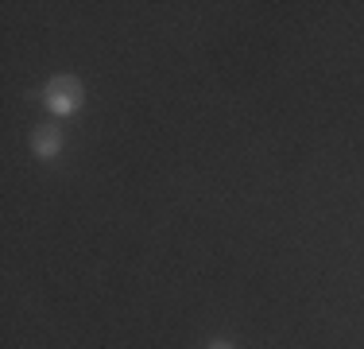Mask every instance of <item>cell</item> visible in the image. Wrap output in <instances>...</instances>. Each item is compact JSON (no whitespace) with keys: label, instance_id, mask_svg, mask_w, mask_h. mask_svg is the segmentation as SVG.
<instances>
[{"label":"cell","instance_id":"cell-2","mask_svg":"<svg viewBox=\"0 0 364 349\" xmlns=\"http://www.w3.org/2000/svg\"><path fill=\"white\" fill-rule=\"evenodd\" d=\"M31 152L39 155V160H55L58 152H63V128L55 125H43L31 132Z\"/></svg>","mask_w":364,"mask_h":349},{"label":"cell","instance_id":"cell-3","mask_svg":"<svg viewBox=\"0 0 364 349\" xmlns=\"http://www.w3.org/2000/svg\"><path fill=\"white\" fill-rule=\"evenodd\" d=\"M205 349H232V345H229V342H210Z\"/></svg>","mask_w":364,"mask_h":349},{"label":"cell","instance_id":"cell-1","mask_svg":"<svg viewBox=\"0 0 364 349\" xmlns=\"http://www.w3.org/2000/svg\"><path fill=\"white\" fill-rule=\"evenodd\" d=\"M43 101H47V109L55 113V117H74V113L82 109V101H85L82 78H74V74L50 78V82H47V93H43Z\"/></svg>","mask_w":364,"mask_h":349}]
</instances>
